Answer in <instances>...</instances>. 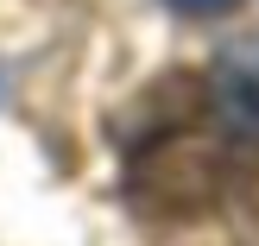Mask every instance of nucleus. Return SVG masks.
Listing matches in <instances>:
<instances>
[{
    "mask_svg": "<svg viewBox=\"0 0 259 246\" xmlns=\"http://www.w3.org/2000/svg\"><path fill=\"white\" fill-rule=\"evenodd\" d=\"M177 13H196V19H215V13H228L234 0H171Z\"/></svg>",
    "mask_w": 259,
    "mask_h": 246,
    "instance_id": "obj_2",
    "label": "nucleus"
},
{
    "mask_svg": "<svg viewBox=\"0 0 259 246\" xmlns=\"http://www.w3.org/2000/svg\"><path fill=\"white\" fill-rule=\"evenodd\" d=\"M259 183V82L240 70H177L120 133V189L152 221H196Z\"/></svg>",
    "mask_w": 259,
    "mask_h": 246,
    "instance_id": "obj_1",
    "label": "nucleus"
}]
</instances>
